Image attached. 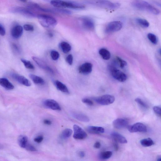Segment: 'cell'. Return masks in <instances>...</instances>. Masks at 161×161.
<instances>
[{
    "instance_id": "6da1fadb",
    "label": "cell",
    "mask_w": 161,
    "mask_h": 161,
    "mask_svg": "<svg viewBox=\"0 0 161 161\" xmlns=\"http://www.w3.org/2000/svg\"><path fill=\"white\" fill-rule=\"evenodd\" d=\"M131 4L137 9L147 11L155 15H158L160 12L159 9L144 0H134Z\"/></svg>"
},
{
    "instance_id": "7a4b0ae2",
    "label": "cell",
    "mask_w": 161,
    "mask_h": 161,
    "mask_svg": "<svg viewBox=\"0 0 161 161\" xmlns=\"http://www.w3.org/2000/svg\"><path fill=\"white\" fill-rule=\"evenodd\" d=\"M87 3L95 6L110 10H115L120 7L118 3L114 2L109 0H87Z\"/></svg>"
},
{
    "instance_id": "3957f363",
    "label": "cell",
    "mask_w": 161,
    "mask_h": 161,
    "mask_svg": "<svg viewBox=\"0 0 161 161\" xmlns=\"http://www.w3.org/2000/svg\"><path fill=\"white\" fill-rule=\"evenodd\" d=\"M51 4L54 7L57 8H69L75 9H83L85 6L78 3L65 1L62 0H52Z\"/></svg>"
},
{
    "instance_id": "277c9868",
    "label": "cell",
    "mask_w": 161,
    "mask_h": 161,
    "mask_svg": "<svg viewBox=\"0 0 161 161\" xmlns=\"http://www.w3.org/2000/svg\"><path fill=\"white\" fill-rule=\"evenodd\" d=\"M40 24L43 27L52 28L57 24V20L54 17L45 14H40L37 16Z\"/></svg>"
},
{
    "instance_id": "5b68a950",
    "label": "cell",
    "mask_w": 161,
    "mask_h": 161,
    "mask_svg": "<svg viewBox=\"0 0 161 161\" xmlns=\"http://www.w3.org/2000/svg\"><path fill=\"white\" fill-rule=\"evenodd\" d=\"M95 101L98 104L103 105H109L113 103L115 98L112 95H106L95 98Z\"/></svg>"
},
{
    "instance_id": "8992f818",
    "label": "cell",
    "mask_w": 161,
    "mask_h": 161,
    "mask_svg": "<svg viewBox=\"0 0 161 161\" xmlns=\"http://www.w3.org/2000/svg\"><path fill=\"white\" fill-rule=\"evenodd\" d=\"M122 23L120 22L115 21L110 22L106 26L105 29L106 33H111L118 32L121 30L122 27Z\"/></svg>"
},
{
    "instance_id": "52a82bcc",
    "label": "cell",
    "mask_w": 161,
    "mask_h": 161,
    "mask_svg": "<svg viewBox=\"0 0 161 161\" xmlns=\"http://www.w3.org/2000/svg\"><path fill=\"white\" fill-rule=\"evenodd\" d=\"M128 129L131 133H146L148 130L146 126L140 122L136 123L133 125L128 126Z\"/></svg>"
},
{
    "instance_id": "ba28073f",
    "label": "cell",
    "mask_w": 161,
    "mask_h": 161,
    "mask_svg": "<svg viewBox=\"0 0 161 161\" xmlns=\"http://www.w3.org/2000/svg\"><path fill=\"white\" fill-rule=\"evenodd\" d=\"M74 131L73 137L78 140H83L85 139L87 135L86 133L82 128L77 125H74L73 126Z\"/></svg>"
},
{
    "instance_id": "9c48e42d",
    "label": "cell",
    "mask_w": 161,
    "mask_h": 161,
    "mask_svg": "<svg viewBox=\"0 0 161 161\" xmlns=\"http://www.w3.org/2000/svg\"><path fill=\"white\" fill-rule=\"evenodd\" d=\"M14 12L18 13L29 18H34L36 17V14L28 8L17 7L14 9Z\"/></svg>"
},
{
    "instance_id": "30bf717a",
    "label": "cell",
    "mask_w": 161,
    "mask_h": 161,
    "mask_svg": "<svg viewBox=\"0 0 161 161\" xmlns=\"http://www.w3.org/2000/svg\"><path fill=\"white\" fill-rule=\"evenodd\" d=\"M83 27L87 30H93L95 28V24L93 20L87 17H84L80 20Z\"/></svg>"
},
{
    "instance_id": "8fae6325",
    "label": "cell",
    "mask_w": 161,
    "mask_h": 161,
    "mask_svg": "<svg viewBox=\"0 0 161 161\" xmlns=\"http://www.w3.org/2000/svg\"><path fill=\"white\" fill-rule=\"evenodd\" d=\"M112 77L116 80L121 82H123L127 80V76L125 73L116 69L112 72Z\"/></svg>"
},
{
    "instance_id": "7c38bea8",
    "label": "cell",
    "mask_w": 161,
    "mask_h": 161,
    "mask_svg": "<svg viewBox=\"0 0 161 161\" xmlns=\"http://www.w3.org/2000/svg\"><path fill=\"white\" fill-rule=\"evenodd\" d=\"M43 104L46 107L52 110H60L61 108L56 101L52 99H47L44 101Z\"/></svg>"
},
{
    "instance_id": "4fadbf2b",
    "label": "cell",
    "mask_w": 161,
    "mask_h": 161,
    "mask_svg": "<svg viewBox=\"0 0 161 161\" xmlns=\"http://www.w3.org/2000/svg\"><path fill=\"white\" fill-rule=\"evenodd\" d=\"M32 58L40 68L51 73V74H53V70L45 61L36 57H32Z\"/></svg>"
},
{
    "instance_id": "5bb4252c",
    "label": "cell",
    "mask_w": 161,
    "mask_h": 161,
    "mask_svg": "<svg viewBox=\"0 0 161 161\" xmlns=\"http://www.w3.org/2000/svg\"><path fill=\"white\" fill-rule=\"evenodd\" d=\"M11 77L14 80H15L20 83L23 85L27 87L30 86L31 83L28 79L24 76L20 75L18 74H12Z\"/></svg>"
},
{
    "instance_id": "9a60e30c",
    "label": "cell",
    "mask_w": 161,
    "mask_h": 161,
    "mask_svg": "<svg viewBox=\"0 0 161 161\" xmlns=\"http://www.w3.org/2000/svg\"><path fill=\"white\" fill-rule=\"evenodd\" d=\"M92 68L93 65L91 63L86 62L79 67L78 71L81 74L87 75L91 72Z\"/></svg>"
},
{
    "instance_id": "2e32d148",
    "label": "cell",
    "mask_w": 161,
    "mask_h": 161,
    "mask_svg": "<svg viewBox=\"0 0 161 161\" xmlns=\"http://www.w3.org/2000/svg\"><path fill=\"white\" fill-rule=\"evenodd\" d=\"M128 122L127 120L124 118H118L113 122V127L116 128L121 129L127 126Z\"/></svg>"
},
{
    "instance_id": "e0dca14e",
    "label": "cell",
    "mask_w": 161,
    "mask_h": 161,
    "mask_svg": "<svg viewBox=\"0 0 161 161\" xmlns=\"http://www.w3.org/2000/svg\"><path fill=\"white\" fill-rule=\"evenodd\" d=\"M23 33V28L20 25L14 26L11 31L12 36L15 39H19L22 35Z\"/></svg>"
},
{
    "instance_id": "ac0fdd59",
    "label": "cell",
    "mask_w": 161,
    "mask_h": 161,
    "mask_svg": "<svg viewBox=\"0 0 161 161\" xmlns=\"http://www.w3.org/2000/svg\"><path fill=\"white\" fill-rule=\"evenodd\" d=\"M111 137L114 140L118 143L125 144L127 143L126 139L120 134L116 132H113L111 133Z\"/></svg>"
},
{
    "instance_id": "d6986e66",
    "label": "cell",
    "mask_w": 161,
    "mask_h": 161,
    "mask_svg": "<svg viewBox=\"0 0 161 161\" xmlns=\"http://www.w3.org/2000/svg\"><path fill=\"white\" fill-rule=\"evenodd\" d=\"M71 115L73 118L81 122H87L90 121L89 117L83 113L73 112L71 113Z\"/></svg>"
},
{
    "instance_id": "ffe728a7",
    "label": "cell",
    "mask_w": 161,
    "mask_h": 161,
    "mask_svg": "<svg viewBox=\"0 0 161 161\" xmlns=\"http://www.w3.org/2000/svg\"><path fill=\"white\" fill-rule=\"evenodd\" d=\"M0 85L7 90H12L14 88L13 84L5 78H0Z\"/></svg>"
},
{
    "instance_id": "44dd1931",
    "label": "cell",
    "mask_w": 161,
    "mask_h": 161,
    "mask_svg": "<svg viewBox=\"0 0 161 161\" xmlns=\"http://www.w3.org/2000/svg\"><path fill=\"white\" fill-rule=\"evenodd\" d=\"M87 130L89 133L93 134L103 133L105 131L104 128L103 127L93 126H89L87 127Z\"/></svg>"
},
{
    "instance_id": "7402d4cb",
    "label": "cell",
    "mask_w": 161,
    "mask_h": 161,
    "mask_svg": "<svg viewBox=\"0 0 161 161\" xmlns=\"http://www.w3.org/2000/svg\"><path fill=\"white\" fill-rule=\"evenodd\" d=\"M55 84L57 89L61 92L69 94V92L68 88L64 84L59 81L56 80L55 81Z\"/></svg>"
},
{
    "instance_id": "603a6c76",
    "label": "cell",
    "mask_w": 161,
    "mask_h": 161,
    "mask_svg": "<svg viewBox=\"0 0 161 161\" xmlns=\"http://www.w3.org/2000/svg\"><path fill=\"white\" fill-rule=\"evenodd\" d=\"M18 141L19 146L25 149L29 143L28 137L25 135H20L18 137Z\"/></svg>"
},
{
    "instance_id": "cb8c5ba5",
    "label": "cell",
    "mask_w": 161,
    "mask_h": 161,
    "mask_svg": "<svg viewBox=\"0 0 161 161\" xmlns=\"http://www.w3.org/2000/svg\"><path fill=\"white\" fill-rule=\"evenodd\" d=\"M29 77L35 84L41 85L45 84V81L42 78L39 76L33 74H30L29 75Z\"/></svg>"
},
{
    "instance_id": "d4e9b609",
    "label": "cell",
    "mask_w": 161,
    "mask_h": 161,
    "mask_svg": "<svg viewBox=\"0 0 161 161\" xmlns=\"http://www.w3.org/2000/svg\"><path fill=\"white\" fill-rule=\"evenodd\" d=\"M99 53L104 60H108L110 59L111 54L110 52L107 49H101L99 51Z\"/></svg>"
},
{
    "instance_id": "484cf974",
    "label": "cell",
    "mask_w": 161,
    "mask_h": 161,
    "mask_svg": "<svg viewBox=\"0 0 161 161\" xmlns=\"http://www.w3.org/2000/svg\"><path fill=\"white\" fill-rule=\"evenodd\" d=\"M61 51L65 54L68 53L71 49V46L69 44L66 42H61L60 44Z\"/></svg>"
},
{
    "instance_id": "4316f807",
    "label": "cell",
    "mask_w": 161,
    "mask_h": 161,
    "mask_svg": "<svg viewBox=\"0 0 161 161\" xmlns=\"http://www.w3.org/2000/svg\"><path fill=\"white\" fill-rule=\"evenodd\" d=\"M142 146L145 147H149L154 145V143L151 139L148 138L143 139L140 141Z\"/></svg>"
},
{
    "instance_id": "83f0119b",
    "label": "cell",
    "mask_w": 161,
    "mask_h": 161,
    "mask_svg": "<svg viewBox=\"0 0 161 161\" xmlns=\"http://www.w3.org/2000/svg\"><path fill=\"white\" fill-rule=\"evenodd\" d=\"M113 154L112 151H106L101 152L99 154V158L102 160H106L110 158Z\"/></svg>"
},
{
    "instance_id": "f1b7e54d",
    "label": "cell",
    "mask_w": 161,
    "mask_h": 161,
    "mask_svg": "<svg viewBox=\"0 0 161 161\" xmlns=\"http://www.w3.org/2000/svg\"><path fill=\"white\" fill-rule=\"evenodd\" d=\"M72 131L70 129L66 128L62 131L61 134V137L63 139H65L71 137L72 133Z\"/></svg>"
},
{
    "instance_id": "f546056e",
    "label": "cell",
    "mask_w": 161,
    "mask_h": 161,
    "mask_svg": "<svg viewBox=\"0 0 161 161\" xmlns=\"http://www.w3.org/2000/svg\"><path fill=\"white\" fill-rule=\"evenodd\" d=\"M136 22L140 26L143 27L147 28L149 27L150 24L147 20L141 18H137L136 19Z\"/></svg>"
},
{
    "instance_id": "4dcf8cb0",
    "label": "cell",
    "mask_w": 161,
    "mask_h": 161,
    "mask_svg": "<svg viewBox=\"0 0 161 161\" xmlns=\"http://www.w3.org/2000/svg\"><path fill=\"white\" fill-rule=\"evenodd\" d=\"M22 62L24 64L26 68L31 70H34L35 69L34 66L31 63L30 61L26 60L24 58H21Z\"/></svg>"
},
{
    "instance_id": "1f68e13d",
    "label": "cell",
    "mask_w": 161,
    "mask_h": 161,
    "mask_svg": "<svg viewBox=\"0 0 161 161\" xmlns=\"http://www.w3.org/2000/svg\"><path fill=\"white\" fill-rule=\"evenodd\" d=\"M148 39L153 44L156 45L158 42L157 38L156 35L152 33H149L147 35Z\"/></svg>"
},
{
    "instance_id": "d6a6232c",
    "label": "cell",
    "mask_w": 161,
    "mask_h": 161,
    "mask_svg": "<svg viewBox=\"0 0 161 161\" xmlns=\"http://www.w3.org/2000/svg\"><path fill=\"white\" fill-rule=\"evenodd\" d=\"M53 12H57L60 13H62L66 14H70L72 12L68 10L63 9L60 8H57L52 9Z\"/></svg>"
},
{
    "instance_id": "836d02e7",
    "label": "cell",
    "mask_w": 161,
    "mask_h": 161,
    "mask_svg": "<svg viewBox=\"0 0 161 161\" xmlns=\"http://www.w3.org/2000/svg\"><path fill=\"white\" fill-rule=\"evenodd\" d=\"M135 101L139 104L140 106L145 108V109H148L149 108L148 105L140 98H137L135 100Z\"/></svg>"
},
{
    "instance_id": "e575fe53",
    "label": "cell",
    "mask_w": 161,
    "mask_h": 161,
    "mask_svg": "<svg viewBox=\"0 0 161 161\" xmlns=\"http://www.w3.org/2000/svg\"><path fill=\"white\" fill-rule=\"evenodd\" d=\"M116 61L117 63L119 64L120 68H124V67L127 65V63L126 61L122 60V58L119 57H116Z\"/></svg>"
},
{
    "instance_id": "d590c367",
    "label": "cell",
    "mask_w": 161,
    "mask_h": 161,
    "mask_svg": "<svg viewBox=\"0 0 161 161\" xmlns=\"http://www.w3.org/2000/svg\"><path fill=\"white\" fill-rule=\"evenodd\" d=\"M51 55L52 59L54 60H57L60 57L59 53L56 51H51Z\"/></svg>"
},
{
    "instance_id": "8d00e7d4",
    "label": "cell",
    "mask_w": 161,
    "mask_h": 161,
    "mask_svg": "<svg viewBox=\"0 0 161 161\" xmlns=\"http://www.w3.org/2000/svg\"><path fill=\"white\" fill-rule=\"evenodd\" d=\"M25 30L28 31H33L34 28L33 25L30 24H25L23 26Z\"/></svg>"
},
{
    "instance_id": "74e56055",
    "label": "cell",
    "mask_w": 161,
    "mask_h": 161,
    "mask_svg": "<svg viewBox=\"0 0 161 161\" xmlns=\"http://www.w3.org/2000/svg\"><path fill=\"white\" fill-rule=\"evenodd\" d=\"M82 101L84 104H85L89 106H92L93 105V101L88 98H84L82 100Z\"/></svg>"
},
{
    "instance_id": "f35d334b",
    "label": "cell",
    "mask_w": 161,
    "mask_h": 161,
    "mask_svg": "<svg viewBox=\"0 0 161 161\" xmlns=\"http://www.w3.org/2000/svg\"><path fill=\"white\" fill-rule=\"evenodd\" d=\"M25 149L28 151L32 152H35L37 151V150L36 148L33 145L29 144V143H28L27 146H26Z\"/></svg>"
},
{
    "instance_id": "ab89813d",
    "label": "cell",
    "mask_w": 161,
    "mask_h": 161,
    "mask_svg": "<svg viewBox=\"0 0 161 161\" xmlns=\"http://www.w3.org/2000/svg\"><path fill=\"white\" fill-rule=\"evenodd\" d=\"M153 110L154 112L156 113L157 115L161 117V108L159 106H155L153 108Z\"/></svg>"
},
{
    "instance_id": "60d3db41",
    "label": "cell",
    "mask_w": 161,
    "mask_h": 161,
    "mask_svg": "<svg viewBox=\"0 0 161 161\" xmlns=\"http://www.w3.org/2000/svg\"><path fill=\"white\" fill-rule=\"evenodd\" d=\"M66 61L69 65H72L73 62V57L72 55H69L66 58Z\"/></svg>"
},
{
    "instance_id": "b9f144b4",
    "label": "cell",
    "mask_w": 161,
    "mask_h": 161,
    "mask_svg": "<svg viewBox=\"0 0 161 161\" xmlns=\"http://www.w3.org/2000/svg\"><path fill=\"white\" fill-rule=\"evenodd\" d=\"M5 29L4 26L0 23V35L2 36H4L5 35Z\"/></svg>"
},
{
    "instance_id": "7bdbcfd3",
    "label": "cell",
    "mask_w": 161,
    "mask_h": 161,
    "mask_svg": "<svg viewBox=\"0 0 161 161\" xmlns=\"http://www.w3.org/2000/svg\"><path fill=\"white\" fill-rule=\"evenodd\" d=\"M43 139V137L42 136H39L34 139V141L37 143L42 142Z\"/></svg>"
},
{
    "instance_id": "ee69618b",
    "label": "cell",
    "mask_w": 161,
    "mask_h": 161,
    "mask_svg": "<svg viewBox=\"0 0 161 161\" xmlns=\"http://www.w3.org/2000/svg\"><path fill=\"white\" fill-rule=\"evenodd\" d=\"M114 142L113 143V145L114 149H115V151H118L119 149V146L118 144V142L114 141Z\"/></svg>"
},
{
    "instance_id": "f6af8a7d",
    "label": "cell",
    "mask_w": 161,
    "mask_h": 161,
    "mask_svg": "<svg viewBox=\"0 0 161 161\" xmlns=\"http://www.w3.org/2000/svg\"><path fill=\"white\" fill-rule=\"evenodd\" d=\"M101 146V143L100 142H97L95 143L94 147L96 149H99L100 148Z\"/></svg>"
},
{
    "instance_id": "bcb514c9",
    "label": "cell",
    "mask_w": 161,
    "mask_h": 161,
    "mask_svg": "<svg viewBox=\"0 0 161 161\" xmlns=\"http://www.w3.org/2000/svg\"><path fill=\"white\" fill-rule=\"evenodd\" d=\"M43 122L44 124L47 125H50L52 124L51 122L48 119L45 120Z\"/></svg>"
},
{
    "instance_id": "7dc6e473",
    "label": "cell",
    "mask_w": 161,
    "mask_h": 161,
    "mask_svg": "<svg viewBox=\"0 0 161 161\" xmlns=\"http://www.w3.org/2000/svg\"><path fill=\"white\" fill-rule=\"evenodd\" d=\"M13 47L14 49L16 50V51H17V52H20V49L18 47V46L15 44H14L13 45Z\"/></svg>"
},
{
    "instance_id": "c3c4849f",
    "label": "cell",
    "mask_w": 161,
    "mask_h": 161,
    "mask_svg": "<svg viewBox=\"0 0 161 161\" xmlns=\"http://www.w3.org/2000/svg\"><path fill=\"white\" fill-rule=\"evenodd\" d=\"M79 156L81 158H83L85 156V153L83 151H80L79 153Z\"/></svg>"
},
{
    "instance_id": "681fc988",
    "label": "cell",
    "mask_w": 161,
    "mask_h": 161,
    "mask_svg": "<svg viewBox=\"0 0 161 161\" xmlns=\"http://www.w3.org/2000/svg\"><path fill=\"white\" fill-rule=\"evenodd\" d=\"M161 160V157L160 156L158 157L157 159V161H160Z\"/></svg>"
},
{
    "instance_id": "f907efd6",
    "label": "cell",
    "mask_w": 161,
    "mask_h": 161,
    "mask_svg": "<svg viewBox=\"0 0 161 161\" xmlns=\"http://www.w3.org/2000/svg\"><path fill=\"white\" fill-rule=\"evenodd\" d=\"M49 36L50 37H52L53 36V34L52 33H49Z\"/></svg>"
},
{
    "instance_id": "816d5d0a",
    "label": "cell",
    "mask_w": 161,
    "mask_h": 161,
    "mask_svg": "<svg viewBox=\"0 0 161 161\" xmlns=\"http://www.w3.org/2000/svg\"><path fill=\"white\" fill-rule=\"evenodd\" d=\"M20 1L23 2H26L27 1V0H20Z\"/></svg>"
}]
</instances>
